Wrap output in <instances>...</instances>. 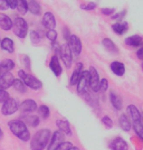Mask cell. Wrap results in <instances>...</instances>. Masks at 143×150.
<instances>
[{"mask_svg": "<svg viewBox=\"0 0 143 150\" xmlns=\"http://www.w3.org/2000/svg\"><path fill=\"white\" fill-rule=\"evenodd\" d=\"M101 13L106 16H112L115 13V9L114 8H102L101 9Z\"/></svg>", "mask_w": 143, "mask_h": 150, "instance_id": "cell-38", "label": "cell"}, {"mask_svg": "<svg viewBox=\"0 0 143 150\" xmlns=\"http://www.w3.org/2000/svg\"><path fill=\"white\" fill-rule=\"evenodd\" d=\"M15 67V62L11 59H4L0 62V75L8 74Z\"/></svg>", "mask_w": 143, "mask_h": 150, "instance_id": "cell-21", "label": "cell"}, {"mask_svg": "<svg viewBox=\"0 0 143 150\" xmlns=\"http://www.w3.org/2000/svg\"><path fill=\"white\" fill-rule=\"evenodd\" d=\"M88 73H89V88L93 92H97L99 91V84H100L99 72L94 66H91L88 69Z\"/></svg>", "mask_w": 143, "mask_h": 150, "instance_id": "cell-9", "label": "cell"}, {"mask_svg": "<svg viewBox=\"0 0 143 150\" xmlns=\"http://www.w3.org/2000/svg\"><path fill=\"white\" fill-rule=\"evenodd\" d=\"M40 10H42V7L38 1H28V11L37 16L40 13Z\"/></svg>", "mask_w": 143, "mask_h": 150, "instance_id": "cell-29", "label": "cell"}, {"mask_svg": "<svg viewBox=\"0 0 143 150\" xmlns=\"http://www.w3.org/2000/svg\"><path fill=\"white\" fill-rule=\"evenodd\" d=\"M141 118H142V122H143V115H141Z\"/></svg>", "mask_w": 143, "mask_h": 150, "instance_id": "cell-51", "label": "cell"}, {"mask_svg": "<svg viewBox=\"0 0 143 150\" xmlns=\"http://www.w3.org/2000/svg\"><path fill=\"white\" fill-rule=\"evenodd\" d=\"M56 125L58 127V131H61L64 134V136H68L70 137L73 134L72 132V128H70V125L67 120H63V119H58L56 121Z\"/></svg>", "mask_w": 143, "mask_h": 150, "instance_id": "cell-16", "label": "cell"}, {"mask_svg": "<svg viewBox=\"0 0 143 150\" xmlns=\"http://www.w3.org/2000/svg\"><path fill=\"white\" fill-rule=\"evenodd\" d=\"M70 147H73L72 142H63L61 146H58L55 150H68Z\"/></svg>", "mask_w": 143, "mask_h": 150, "instance_id": "cell-40", "label": "cell"}, {"mask_svg": "<svg viewBox=\"0 0 143 150\" xmlns=\"http://www.w3.org/2000/svg\"><path fill=\"white\" fill-rule=\"evenodd\" d=\"M53 44V50H55V53H58L59 54V50H61V45L58 44L57 42H54V43H51Z\"/></svg>", "mask_w": 143, "mask_h": 150, "instance_id": "cell-46", "label": "cell"}, {"mask_svg": "<svg viewBox=\"0 0 143 150\" xmlns=\"http://www.w3.org/2000/svg\"><path fill=\"white\" fill-rule=\"evenodd\" d=\"M0 27L4 30H10L13 28V20L10 19L9 16L5 13H0Z\"/></svg>", "mask_w": 143, "mask_h": 150, "instance_id": "cell-24", "label": "cell"}, {"mask_svg": "<svg viewBox=\"0 0 143 150\" xmlns=\"http://www.w3.org/2000/svg\"><path fill=\"white\" fill-rule=\"evenodd\" d=\"M0 47L2 50H6L8 53H13L15 52V43H13V39L9 37H5L1 39Z\"/></svg>", "mask_w": 143, "mask_h": 150, "instance_id": "cell-22", "label": "cell"}, {"mask_svg": "<svg viewBox=\"0 0 143 150\" xmlns=\"http://www.w3.org/2000/svg\"><path fill=\"white\" fill-rule=\"evenodd\" d=\"M125 44L130 47H139L141 46L143 43V39L141 36L139 35H133V36H130V37H126L125 38Z\"/></svg>", "mask_w": 143, "mask_h": 150, "instance_id": "cell-25", "label": "cell"}, {"mask_svg": "<svg viewBox=\"0 0 143 150\" xmlns=\"http://www.w3.org/2000/svg\"><path fill=\"white\" fill-rule=\"evenodd\" d=\"M59 55L62 57L63 62L66 65V67L69 69L72 66V61H73V55L72 52L69 50V46L67 44H64L61 46V50H59Z\"/></svg>", "mask_w": 143, "mask_h": 150, "instance_id": "cell-11", "label": "cell"}, {"mask_svg": "<svg viewBox=\"0 0 143 150\" xmlns=\"http://www.w3.org/2000/svg\"><path fill=\"white\" fill-rule=\"evenodd\" d=\"M81 8L84 10H94L96 8V4L95 2H88L87 5H81Z\"/></svg>", "mask_w": 143, "mask_h": 150, "instance_id": "cell-39", "label": "cell"}, {"mask_svg": "<svg viewBox=\"0 0 143 150\" xmlns=\"http://www.w3.org/2000/svg\"><path fill=\"white\" fill-rule=\"evenodd\" d=\"M21 62L24 63V65H25L27 69H30V59H29V57L27 56V55H24V56H23Z\"/></svg>", "mask_w": 143, "mask_h": 150, "instance_id": "cell-43", "label": "cell"}, {"mask_svg": "<svg viewBox=\"0 0 143 150\" xmlns=\"http://www.w3.org/2000/svg\"><path fill=\"white\" fill-rule=\"evenodd\" d=\"M64 142V134H63L61 131H55L53 134H51V137H50V140L49 142H48V146H47V150H55L58 147V146H61V144Z\"/></svg>", "mask_w": 143, "mask_h": 150, "instance_id": "cell-10", "label": "cell"}, {"mask_svg": "<svg viewBox=\"0 0 143 150\" xmlns=\"http://www.w3.org/2000/svg\"><path fill=\"white\" fill-rule=\"evenodd\" d=\"M46 37L49 39L51 43L56 42V38H57V31L55 29H51V30H48L46 33Z\"/></svg>", "mask_w": 143, "mask_h": 150, "instance_id": "cell-35", "label": "cell"}, {"mask_svg": "<svg viewBox=\"0 0 143 150\" xmlns=\"http://www.w3.org/2000/svg\"><path fill=\"white\" fill-rule=\"evenodd\" d=\"M67 45L69 46V50L72 52V55L75 57H78L82 53V42L78 36L72 35L67 42Z\"/></svg>", "mask_w": 143, "mask_h": 150, "instance_id": "cell-7", "label": "cell"}, {"mask_svg": "<svg viewBox=\"0 0 143 150\" xmlns=\"http://www.w3.org/2000/svg\"><path fill=\"white\" fill-rule=\"evenodd\" d=\"M110 101H111V104L113 105V108L115 110H122V106H123V102L121 96L116 94L114 91L110 92Z\"/></svg>", "mask_w": 143, "mask_h": 150, "instance_id": "cell-19", "label": "cell"}, {"mask_svg": "<svg viewBox=\"0 0 143 150\" xmlns=\"http://www.w3.org/2000/svg\"><path fill=\"white\" fill-rule=\"evenodd\" d=\"M8 128L20 140H23V141L30 140V132L28 130L27 125L21 120H11V121H9L8 122Z\"/></svg>", "mask_w": 143, "mask_h": 150, "instance_id": "cell-2", "label": "cell"}, {"mask_svg": "<svg viewBox=\"0 0 143 150\" xmlns=\"http://www.w3.org/2000/svg\"><path fill=\"white\" fill-rule=\"evenodd\" d=\"M38 113H39V115L43 118V119H47V118H49L50 115V111H49V108L47 105H40L38 108Z\"/></svg>", "mask_w": 143, "mask_h": 150, "instance_id": "cell-32", "label": "cell"}, {"mask_svg": "<svg viewBox=\"0 0 143 150\" xmlns=\"http://www.w3.org/2000/svg\"><path fill=\"white\" fill-rule=\"evenodd\" d=\"M118 125L121 127V129L123 130V131L128 132L131 130V122H130V119L128 118V115H125V114H121V117L118 118Z\"/></svg>", "mask_w": 143, "mask_h": 150, "instance_id": "cell-27", "label": "cell"}, {"mask_svg": "<svg viewBox=\"0 0 143 150\" xmlns=\"http://www.w3.org/2000/svg\"><path fill=\"white\" fill-rule=\"evenodd\" d=\"M13 81H15V77H13V75L11 73L0 75V90L6 91L7 88L13 86Z\"/></svg>", "mask_w": 143, "mask_h": 150, "instance_id": "cell-14", "label": "cell"}, {"mask_svg": "<svg viewBox=\"0 0 143 150\" xmlns=\"http://www.w3.org/2000/svg\"><path fill=\"white\" fill-rule=\"evenodd\" d=\"M141 67H142V69H143V63L141 64Z\"/></svg>", "mask_w": 143, "mask_h": 150, "instance_id": "cell-50", "label": "cell"}, {"mask_svg": "<svg viewBox=\"0 0 143 150\" xmlns=\"http://www.w3.org/2000/svg\"><path fill=\"white\" fill-rule=\"evenodd\" d=\"M108 88V81L107 79H102L100 80V84H99V90L102 91V92H105Z\"/></svg>", "mask_w": 143, "mask_h": 150, "instance_id": "cell-34", "label": "cell"}, {"mask_svg": "<svg viewBox=\"0 0 143 150\" xmlns=\"http://www.w3.org/2000/svg\"><path fill=\"white\" fill-rule=\"evenodd\" d=\"M137 58H139V59L143 61V46H142V47H140V48L137 50Z\"/></svg>", "mask_w": 143, "mask_h": 150, "instance_id": "cell-47", "label": "cell"}, {"mask_svg": "<svg viewBox=\"0 0 143 150\" xmlns=\"http://www.w3.org/2000/svg\"><path fill=\"white\" fill-rule=\"evenodd\" d=\"M102 44H103L104 48H105L107 52H110V53H112V54H118V47H116V45L114 44L110 38H104L103 42H102Z\"/></svg>", "mask_w": 143, "mask_h": 150, "instance_id": "cell-28", "label": "cell"}, {"mask_svg": "<svg viewBox=\"0 0 143 150\" xmlns=\"http://www.w3.org/2000/svg\"><path fill=\"white\" fill-rule=\"evenodd\" d=\"M128 112L130 113V117L132 119V128L135 134L143 141V122L139 109L134 104H130L128 106Z\"/></svg>", "mask_w": 143, "mask_h": 150, "instance_id": "cell-3", "label": "cell"}, {"mask_svg": "<svg viewBox=\"0 0 143 150\" xmlns=\"http://www.w3.org/2000/svg\"><path fill=\"white\" fill-rule=\"evenodd\" d=\"M68 150H80V148H78V147H75V146H73V147H70Z\"/></svg>", "mask_w": 143, "mask_h": 150, "instance_id": "cell-48", "label": "cell"}, {"mask_svg": "<svg viewBox=\"0 0 143 150\" xmlns=\"http://www.w3.org/2000/svg\"><path fill=\"white\" fill-rule=\"evenodd\" d=\"M13 28L15 35L20 39H24L28 34V24L24 18L16 17L13 21Z\"/></svg>", "mask_w": 143, "mask_h": 150, "instance_id": "cell-5", "label": "cell"}, {"mask_svg": "<svg viewBox=\"0 0 143 150\" xmlns=\"http://www.w3.org/2000/svg\"><path fill=\"white\" fill-rule=\"evenodd\" d=\"M18 76H19V80L23 82L26 86L30 88L31 90H39V88H42V86H43L42 82L39 81L37 77L32 76L31 74L26 73L25 71H23V69H19L18 71Z\"/></svg>", "mask_w": 143, "mask_h": 150, "instance_id": "cell-4", "label": "cell"}, {"mask_svg": "<svg viewBox=\"0 0 143 150\" xmlns=\"http://www.w3.org/2000/svg\"><path fill=\"white\" fill-rule=\"evenodd\" d=\"M7 5H8V8H10V9H16L17 0H7Z\"/></svg>", "mask_w": 143, "mask_h": 150, "instance_id": "cell-44", "label": "cell"}, {"mask_svg": "<svg viewBox=\"0 0 143 150\" xmlns=\"http://www.w3.org/2000/svg\"><path fill=\"white\" fill-rule=\"evenodd\" d=\"M42 23H43L44 27H46L48 30L55 29V27H56V19H55V16H54V13H50V11H47V13H44Z\"/></svg>", "mask_w": 143, "mask_h": 150, "instance_id": "cell-13", "label": "cell"}, {"mask_svg": "<svg viewBox=\"0 0 143 150\" xmlns=\"http://www.w3.org/2000/svg\"><path fill=\"white\" fill-rule=\"evenodd\" d=\"M102 123L105 125L107 129H111V128L113 127V121L108 115H105V117L102 118Z\"/></svg>", "mask_w": 143, "mask_h": 150, "instance_id": "cell-36", "label": "cell"}, {"mask_svg": "<svg viewBox=\"0 0 143 150\" xmlns=\"http://www.w3.org/2000/svg\"><path fill=\"white\" fill-rule=\"evenodd\" d=\"M125 13H126V11H125V10H123L122 13H114V15H112V19H113V20H121V21H122V18L125 16Z\"/></svg>", "mask_w": 143, "mask_h": 150, "instance_id": "cell-41", "label": "cell"}, {"mask_svg": "<svg viewBox=\"0 0 143 150\" xmlns=\"http://www.w3.org/2000/svg\"><path fill=\"white\" fill-rule=\"evenodd\" d=\"M49 69H51V72L54 73L55 76H61L63 72V69L61 66V63H59V59H58V56L57 55H54L51 57L49 62Z\"/></svg>", "mask_w": 143, "mask_h": 150, "instance_id": "cell-18", "label": "cell"}, {"mask_svg": "<svg viewBox=\"0 0 143 150\" xmlns=\"http://www.w3.org/2000/svg\"><path fill=\"white\" fill-rule=\"evenodd\" d=\"M19 110V103L18 101L13 98H9L8 100L2 103V108H1V113L4 115H11L15 112H17Z\"/></svg>", "mask_w": 143, "mask_h": 150, "instance_id": "cell-6", "label": "cell"}, {"mask_svg": "<svg viewBox=\"0 0 143 150\" xmlns=\"http://www.w3.org/2000/svg\"><path fill=\"white\" fill-rule=\"evenodd\" d=\"M29 36H30V40L32 44H38V43L40 42V38H42L40 37V35L35 30L31 31L30 34H29Z\"/></svg>", "mask_w": 143, "mask_h": 150, "instance_id": "cell-33", "label": "cell"}, {"mask_svg": "<svg viewBox=\"0 0 143 150\" xmlns=\"http://www.w3.org/2000/svg\"><path fill=\"white\" fill-rule=\"evenodd\" d=\"M21 119L25 125H28L31 128H36L39 125V118L37 115H24Z\"/></svg>", "mask_w": 143, "mask_h": 150, "instance_id": "cell-26", "label": "cell"}, {"mask_svg": "<svg viewBox=\"0 0 143 150\" xmlns=\"http://www.w3.org/2000/svg\"><path fill=\"white\" fill-rule=\"evenodd\" d=\"M88 88H89V73L88 71H83L80 81L77 83V92L78 94H85Z\"/></svg>", "mask_w": 143, "mask_h": 150, "instance_id": "cell-8", "label": "cell"}, {"mask_svg": "<svg viewBox=\"0 0 143 150\" xmlns=\"http://www.w3.org/2000/svg\"><path fill=\"white\" fill-rule=\"evenodd\" d=\"M112 29L114 33H116L118 35H123L125 34L128 29H129V24L124 21V20H122V21H118V23H115V24H113L112 25Z\"/></svg>", "mask_w": 143, "mask_h": 150, "instance_id": "cell-20", "label": "cell"}, {"mask_svg": "<svg viewBox=\"0 0 143 150\" xmlns=\"http://www.w3.org/2000/svg\"><path fill=\"white\" fill-rule=\"evenodd\" d=\"M19 109H20L21 112L24 113L34 112V111L37 110V103H36V101H34L32 99H27V100H25L20 104Z\"/></svg>", "mask_w": 143, "mask_h": 150, "instance_id": "cell-15", "label": "cell"}, {"mask_svg": "<svg viewBox=\"0 0 143 150\" xmlns=\"http://www.w3.org/2000/svg\"><path fill=\"white\" fill-rule=\"evenodd\" d=\"M2 137H4V132H2V130H1V128H0V140L2 139Z\"/></svg>", "mask_w": 143, "mask_h": 150, "instance_id": "cell-49", "label": "cell"}, {"mask_svg": "<svg viewBox=\"0 0 143 150\" xmlns=\"http://www.w3.org/2000/svg\"><path fill=\"white\" fill-rule=\"evenodd\" d=\"M0 43H1V40H0Z\"/></svg>", "mask_w": 143, "mask_h": 150, "instance_id": "cell-52", "label": "cell"}, {"mask_svg": "<svg viewBox=\"0 0 143 150\" xmlns=\"http://www.w3.org/2000/svg\"><path fill=\"white\" fill-rule=\"evenodd\" d=\"M108 146L111 150H129V144L121 137H115L112 139Z\"/></svg>", "mask_w": 143, "mask_h": 150, "instance_id": "cell-12", "label": "cell"}, {"mask_svg": "<svg viewBox=\"0 0 143 150\" xmlns=\"http://www.w3.org/2000/svg\"><path fill=\"white\" fill-rule=\"evenodd\" d=\"M6 9H8L7 0H0V10H6Z\"/></svg>", "mask_w": 143, "mask_h": 150, "instance_id": "cell-45", "label": "cell"}, {"mask_svg": "<svg viewBox=\"0 0 143 150\" xmlns=\"http://www.w3.org/2000/svg\"><path fill=\"white\" fill-rule=\"evenodd\" d=\"M16 9L21 15L27 13H28V1H26V0H17V7H16Z\"/></svg>", "mask_w": 143, "mask_h": 150, "instance_id": "cell-30", "label": "cell"}, {"mask_svg": "<svg viewBox=\"0 0 143 150\" xmlns=\"http://www.w3.org/2000/svg\"><path fill=\"white\" fill-rule=\"evenodd\" d=\"M13 86L17 92H19V93H26V92H27V86H26L25 84L20 81L19 79H15Z\"/></svg>", "mask_w": 143, "mask_h": 150, "instance_id": "cell-31", "label": "cell"}, {"mask_svg": "<svg viewBox=\"0 0 143 150\" xmlns=\"http://www.w3.org/2000/svg\"><path fill=\"white\" fill-rule=\"evenodd\" d=\"M9 98H10V96H9V93H8L7 91L0 90V103H5Z\"/></svg>", "mask_w": 143, "mask_h": 150, "instance_id": "cell-37", "label": "cell"}, {"mask_svg": "<svg viewBox=\"0 0 143 150\" xmlns=\"http://www.w3.org/2000/svg\"><path fill=\"white\" fill-rule=\"evenodd\" d=\"M70 36H72V34H70V31H69V28L68 27H64V28H63V37H64V39H66V40L68 42V39L70 38Z\"/></svg>", "mask_w": 143, "mask_h": 150, "instance_id": "cell-42", "label": "cell"}, {"mask_svg": "<svg viewBox=\"0 0 143 150\" xmlns=\"http://www.w3.org/2000/svg\"><path fill=\"white\" fill-rule=\"evenodd\" d=\"M82 73H83V63H77V64H76V67H75V69L73 71V74L70 76V80H69V84H70L72 86H73V85H77Z\"/></svg>", "mask_w": 143, "mask_h": 150, "instance_id": "cell-17", "label": "cell"}, {"mask_svg": "<svg viewBox=\"0 0 143 150\" xmlns=\"http://www.w3.org/2000/svg\"><path fill=\"white\" fill-rule=\"evenodd\" d=\"M111 71H112L114 74L116 76H123L125 73V66L123 63L118 62V61H114L111 63Z\"/></svg>", "mask_w": 143, "mask_h": 150, "instance_id": "cell-23", "label": "cell"}, {"mask_svg": "<svg viewBox=\"0 0 143 150\" xmlns=\"http://www.w3.org/2000/svg\"><path fill=\"white\" fill-rule=\"evenodd\" d=\"M51 137V132L49 129H40L38 130L30 140V149L31 150H44L47 148L48 142Z\"/></svg>", "mask_w": 143, "mask_h": 150, "instance_id": "cell-1", "label": "cell"}]
</instances>
